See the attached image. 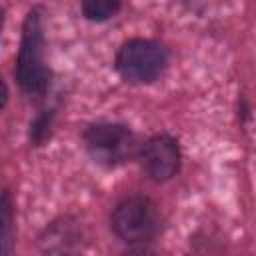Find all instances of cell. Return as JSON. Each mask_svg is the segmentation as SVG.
Segmentation results:
<instances>
[{
    "mask_svg": "<svg viewBox=\"0 0 256 256\" xmlns=\"http://www.w3.org/2000/svg\"><path fill=\"white\" fill-rule=\"evenodd\" d=\"M52 72L44 62V28L38 10H30L24 26L16 60V80L30 98H42L50 88Z\"/></svg>",
    "mask_w": 256,
    "mask_h": 256,
    "instance_id": "1",
    "label": "cell"
},
{
    "mask_svg": "<svg viewBox=\"0 0 256 256\" xmlns=\"http://www.w3.org/2000/svg\"><path fill=\"white\" fill-rule=\"evenodd\" d=\"M84 146L90 158L104 168L122 166L138 156L140 150L136 134L128 126L114 122H98L88 126L84 132Z\"/></svg>",
    "mask_w": 256,
    "mask_h": 256,
    "instance_id": "2",
    "label": "cell"
},
{
    "mask_svg": "<svg viewBox=\"0 0 256 256\" xmlns=\"http://www.w3.org/2000/svg\"><path fill=\"white\" fill-rule=\"evenodd\" d=\"M114 64L126 82L150 84L164 74L168 66V50L156 40L132 38L120 46Z\"/></svg>",
    "mask_w": 256,
    "mask_h": 256,
    "instance_id": "3",
    "label": "cell"
},
{
    "mask_svg": "<svg viewBox=\"0 0 256 256\" xmlns=\"http://www.w3.org/2000/svg\"><path fill=\"white\" fill-rule=\"evenodd\" d=\"M110 228L124 242H150L162 228V216L150 198L130 196L112 210Z\"/></svg>",
    "mask_w": 256,
    "mask_h": 256,
    "instance_id": "4",
    "label": "cell"
},
{
    "mask_svg": "<svg viewBox=\"0 0 256 256\" xmlns=\"http://www.w3.org/2000/svg\"><path fill=\"white\" fill-rule=\"evenodd\" d=\"M138 160L150 180L166 182L180 170V146L170 134H156L140 146Z\"/></svg>",
    "mask_w": 256,
    "mask_h": 256,
    "instance_id": "5",
    "label": "cell"
},
{
    "mask_svg": "<svg viewBox=\"0 0 256 256\" xmlns=\"http://www.w3.org/2000/svg\"><path fill=\"white\" fill-rule=\"evenodd\" d=\"M122 0H82V14L92 22H104L118 14Z\"/></svg>",
    "mask_w": 256,
    "mask_h": 256,
    "instance_id": "6",
    "label": "cell"
},
{
    "mask_svg": "<svg viewBox=\"0 0 256 256\" xmlns=\"http://www.w3.org/2000/svg\"><path fill=\"white\" fill-rule=\"evenodd\" d=\"M52 118L54 112L52 110H44L40 116H36V120L30 124V142L34 146H42L48 138H50V128H52Z\"/></svg>",
    "mask_w": 256,
    "mask_h": 256,
    "instance_id": "7",
    "label": "cell"
},
{
    "mask_svg": "<svg viewBox=\"0 0 256 256\" xmlns=\"http://www.w3.org/2000/svg\"><path fill=\"white\" fill-rule=\"evenodd\" d=\"M0 212H2V252L8 254L10 252V230H12V202H10L8 192L2 194Z\"/></svg>",
    "mask_w": 256,
    "mask_h": 256,
    "instance_id": "8",
    "label": "cell"
}]
</instances>
